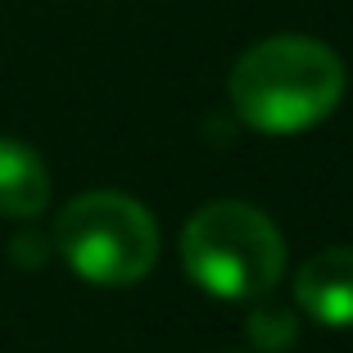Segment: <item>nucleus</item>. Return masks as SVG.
I'll return each instance as SVG.
<instances>
[{"mask_svg": "<svg viewBox=\"0 0 353 353\" xmlns=\"http://www.w3.org/2000/svg\"><path fill=\"white\" fill-rule=\"evenodd\" d=\"M349 73L344 59L317 37H268L236 59L227 77L231 109L263 136H294L340 109Z\"/></svg>", "mask_w": 353, "mask_h": 353, "instance_id": "f257e3e1", "label": "nucleus"}, {"mask_svg": "<svg viewBox=\"0 0 353 353\" xmlns=\"http://www.w3.org/2000/svg\"><path fill=\"white\" fill-rule=\"evenodd\" d=\"M181 268L213 299H259L285 272V240L263 208L213 199L181 227Z\"/></svg>", "mask_w": 353, "mask_h": 353, "instance_id": "f03ea898", "label": "nucleus"}, {"mask_svg": "<svg viewBox=\"0 0 353 353\" xmlns=\"http://www.w3.org/2000/svg\"><path fill=\"white\" fill-rule=\"evenodd\" d=\"M54 250L91 285H136L159 263V222L123 190H86L54 218Z\"/></svg>", "mask_w": 353, "mask_h": 353, "instance_id": "7ed1b4c3", "label": "nucleus"}, {"mask_svg": "<svg viewBox=\"0 0 353 353\" xmlns=\"http://www.w3.org/2000/svg\"><path fill=\"white\" fill-rule=\"evenodd\" d=\"M294 303L322 326H353V250L331 245L294 276Z\"/></svg>", "mask_w": 353, "mask_h": 353, "instance_id": "20e7f679", "label": "nucleus"}, {"mask_svg": "<svg viewBox=\"0 0 353 353\" xmlns=\"http://www.w3.org/2000/svg\"><path fill=\"white\" fill-rule=\"evenodd\" d=\"M50 204V172L41 154L14 136H0V218H37Z\"/></svg>", "mask_w": 353, "mask_h": 353, "instance_id": "39448f33", "label": "nucleus"}, {"mask_svg": "<svg viewBox=\"0 0 353 353\" xmlns=\"http://www.w3.org/2000/svg\"><path fill=\"white\" fill-rule=\"evenodd\" d=\"M250 344L263 353H281L299 340V317L290 308H254L250 312Z\"/></svg>", "mask_w": 353, "mask_h": 353, "instance_id": "423d86ee", "label": "nucleus"}, {"mask_svg": "<svg viewBox=\"0 0 353 353\" xmlns=\"http://www.w3.org/2000/svg\"><path fill=\"white\" fill-rule=\"evenodd\" d=\"M14 259H19V263H41L46 250H41V245L32 250V236H19V240H14Z\"/></svg>", "mask_w": 353, "mask_h": 353, "instance_id": "0eeeda50", "label": "nucleus"}]
</instances>
